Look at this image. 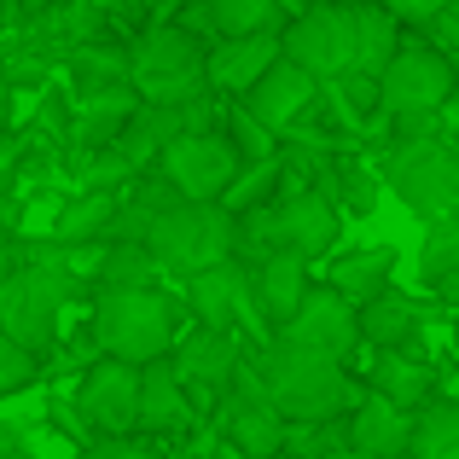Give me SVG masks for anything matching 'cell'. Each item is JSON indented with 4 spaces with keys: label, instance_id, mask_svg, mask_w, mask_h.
<instances>
[{
    "label": "cell",
    "instance_id": "8",
    "mask_svg": "<svg viewBox=\"0 0 459 459\" xmlns=\"http://www.w3.org/2000/svg\"><path fill=\"white\" fill-rule=\"evenodd\" d=\"M390 186L419 221H454L459 210V163L448 152V140H407L390 157Z\"/></svg>",
    "mask_w": 459,
    "mask_h": 459
},
{
    "label": "cell",
    "instance_id": "1",
    "mask_svg": "<svg viewBox=\"0 0 459 459\" xmlns=\"http://www.w3.org/2000/svg\"><path fill=\"white\" fill-rule=\"evenodd\" d=\"M256 384H262L268 407L285 419V425H325V419H337L343 407L360 402L355 384H349V372H343V360L308 355V349H291V343L262 349Z\"/></svg>",
    "mask_w": 459,
    "mask_h": 459
},
{
    "label": "cell",
    "instance_id": "27",
    "mask_svg": "<svg viewBox=\"0 0 459 459\" xmlns=\"http://www.w3.org/2000/svg\"><path fill=\"white\" fill-rule=\"evenodd\" d=\"M128 117H134V93L88 88V100H82V140H88V146H111V140L123 134Z\"/></svg>",
    "mask_w": 459,
    "mask_h": 459
},
{
    "label": "cell",
    "instance_id": "33",
    "mask_svg": "<svg viewBox=\"0 0 459 459\" xmlns=\"http://www.w3.org/2000/svg\"><path fill=\"white\" fill-rule=\"evenodd\" d=\"M384 12H390L395 23H413V30H425L430 18H437V12H448L454 0H378Z\"/></svg>",
    "mask_w": 459,
    "mask_h": 459
},
{
    "label": "cell",
    "instance_id": "24",
    "mask_svg": "<svg viewBox=\"0 0 459 459\" xmlns=\"http://www.w3.org/2000/svg\"><path fill=\"white\" fill-rule=\"evenodd\" d=\"M407 419H413L407 459H459V407L454 402H425Z\"/></svg>",
    "mask_w": 459,
    "mask_h": 459
},
{
    "label": "cell",
    "instance_id": "10",
    "mask_svg": "<svg viewBox=\"0 0 459 459\" xmlns=\"http://www.w3.org/2000/svg\"><path fill=\"white\" fill-rule=\"evenodd\" d=\"M280 58L297 65L314 82L349 76V58H355V23H349V12L314 0L308 12H297V18L280 30Z\"/></svg>",
    "mask_w": 459,
    "mask_h": 459
},
{
    "label": "cell",
    "instance_id": "19",
    "mask_svg": "<svg viewBox=\"0 0 459 459\" xmlns=\"http://www.w3.org/2000/svg\"><path fill=\"white\" fill-rule=\"evenodd\" d=\"M355 337L372 343L378 355H413L419 343V308L402 291H378L372 303L355 308Z\"/></svg>",
    "mask_w": 459,
    "mask_h": 459
},
{
    "label": "cell",
    "instance_id": "22",
    "mask_svg": "<svg viewBox=\"0 0 459 459\" xmlns=\"http://www.w3.org/2000/svg\"><path fill=\"white\" fill-rule=\"evenodd\" d=\"M349 23H355V58H349V76L378 82V70L390 65V53L402 47V23H395L384 6H355Z\"/></svg>",
    "mask_w": 459,
    "mask_h": 459
},
{
    "label": "cell",
    "instance_id": "41",
    "mask_svg": "<svg viewBox=\"0 0 459 459\" xmlns=\"http://www.w3.org/2000/svg\"><path fill=\"white\" fill-rule=\"evenodd\" d=\"M30 6H41V12H47V6H58V0H30Z\"/></svg>",
    "mask_w": 459,
    "mask_h": 459
},
{
    "label": "cell",
    "instance_id": "36",
    "mask_svg": "<svg viewBox=\"0 0 459 459\" xmlns=\"http://www.w3.org/2000/svg\"><path fill=\"white\" fill-rule=\"evenodd\" d=\"M6 117H12V76L0 70V128H6Z\"/></svg>",
    "mask_w": 459,
    "mask_h": 459
},
{
    "label": "cell",
    "instance_id": "23",
    "mask_svg": "<svg viewBox=\"0 0 459 459\" xmlns=\"http://www.w3.org/2000/svg\"><path fill=\"white\" fill-rule=\"evenodd\" d=\"M390 268H395V250H355V256H343L332 268V291L343 297L349 308H360V303H372L378 291H390Z\"/></svg>",
    "mask_w": 459,
    "mask_h": 459
},
{
    "label": "cell",
    "instance_id": "37",
    "mask_svg": "<svg viewBox=\"0 0 459 459\" xmlns=\"http://www.w3.org/2000/svg\"><path fill=\"white\" fill-rule=\"evenodd\" d=\"M273 6H280V12H285V23H291L297 12H308V6H314V0H273Z\"/></svg>",
    "mask_w": 459,
    "mask_h": 459
},
{
    "label": "cell",
    "instance_id": "2",
    "mask_svg": "<svg viewBox=\"0 0 459 459\" xmlns=\"http://www.w3.org/2000/svg\"><path fill=\"white\" fill-rule=\"evenodd\" d=\"M65 297H70V268L58 262V250H30V262L12 268V280L0 285V337L41 360V349L58 332Z\"/></svg>",
    "mask_w": 459,
    "mask_h": 459
},
{
    "label": "cell",
    "instance_id": "26",
    "mask_svg": "<svg viewBox=\"0 0 459 459\" xmlns=\"http://www.w3.org/2000/svg\"><path fill=\"white\" fill-rule=\"evenodd\" d=\"M372 395H384L402 413H413V407L430 402V372L413 355H378L372 360Z\"/></svg>",
    "mask_w": 459,
    "mask_h": 459
},
{
    "label": "cell",
    "instance_id": "25",
    "mask_svg": "<svg viewBox=\"0 0 459 459\" xmlns=\"http://www.w3.org/2000/svg\"><path fill=\"white\" fill-rule=\"evenodd\" d=\"M204 30H215V41L233 35H262V30H285V12L273 0H204Z\"/></svg>",
    "mask_w": 459,
    "mask_h": 459
},
{
    "label": "cell",
    "instance_id": "4",
    "mask_svg": "<svg viewBox=\"0 0 459 459\" xmlns=\"http://www.w3.org/2000/svg\"><path fill=\"white\" fill-rule=\"evenodd\" d=\"M128 82L146 105H192L204 93V41L186 23H157L128 47Z\"/></svg>",
    "mask_w": 459,
    "mask_h": 459
},
{
    "label": "cell",
    "instance_id": "20",
    "mask_svg": "<svg viewBox=\"0 0 459 459\" xmlns=\"http://www.w3.org/2000/svg\"><path fill=\"white\" fill-rule=\"evenodd\" d=\"M250 291H256L262 320L285 325L297 314V303H303V291H308V262L285 256V250H262L256 273H250Z\"/></svg>",
    "mask_w": 459,
    "mask_h": 459
},
{
    "label": "cell",
    "instance_id": "6",
    "mask_svg": "<svg viewBox=\"0 0 459 459\" xmlns=\"http://www.w3.org/2000/svg\"><path fill=\"white\" fill-rule=\"evenodd\" d=\"M454 93V58H442L425 41H402L390 53V65L372 82V100L395 117V123H419V117H437Z\"/></svg>",
    "mask_w": 459,
    "mask_h": 459
},
{
    "label": "cell",
    "instance_id": "40",
    "mask_svg": "<svg viewBox=\"0 0 459 459\" xmlns=\"http://www.w3.org/2000/svg\"><path fill=\"white\" fill-rule=\"evenodd\" d=\"M0 35H6V0H0Z\"/></svg>",
    "mask_w": 459,
    "mask_h": 459
},
{
    "label": "cell",
    "instance_id": "14",
    "mask_svg": "<svg viewBox=\"0 0 459 459\" xmlns=\"http://www.w3.org/2000/svg\"><path fill=\"white\" fill-rule=\"evenodd\" d=\"M314 93H320V82L303 76L297 65H285V58H280V65H268L245 88V117L256 128H268V134H280V128H291L297 117L314 105Z\"/></svg>",
    "mask_w": 459,
    "mask_h": 459
},
{
    "label": "cell",
    "instance_id": "17",
    "mask_svg": "<svg viewBox=\"0 0 459 459\" xmlns=\"http://www.w3.org/2000/svg\"><path fill=\"white\" fill-rule=\"evenodd\" d=\"M407 430H413V419H407L402 407H390L384 395H360V402L349 407L343 442L355 448V459H402Z\"/></svg>",
    "mask_w": 459,
    "mask_h": 459
},
{
    "label": "cell",
    "instance_id": "39",
    "mask_svg": "<svg viewBox=\"0 0 459 459\" xmlns=\"http://www.w3.org/2000/svg\"><path fill=\"white\" fill-rule=\"evenodd\" d=\"M320 6H343V12H355V6H378V0H320Z\"/></svg>",
    "mask_w": 459,
    "mask_h": 459
},
{
    "label": "cell",
    "instance_id": "42",
    "mask_svg": "<svg viewBox=\"0 0 459 459\" xmlns=\"http://www.w3.org/2000/svg\"><path fill=\"white\" fill-rule=\"evenodd\" d=\"M221 459H245V454H233V448H221Z\"/></svg>",
    "mask_w": 459,
    "mask_h": 459
},
{
    "label": "cell",
    "instance_id": "16",
    "mask_svg": "<svg viewBox=\"0 0 459 459\" xmlns=\"http://www.w3.org/2000/svg\"><path fill=\"white\" fill-rule=\"evenodd\" d=\"M186 303L198 314L204 332H233V314H256V291H250V273L238 262H221V268H204L186 280Z\"/></svg>",
    "mask_w": 459,
    "mask_h": 459
},
{
    "label": "cell",
    "instance_id": "35",
    "mask_svg": "<svg viewBox=\"0 0 459 459\" xmlns=\"http://www.w3.org/2000/svg\"><path fill=\"white\" fill-rule=\"evenodd\" d=\"M0 459H41V454L30 448V437H23L12 419H0Z\"/></svg>",
    "mask_w": 459,
    "mask_h": 459
},
{
    "label": "cell",
    "instance_id": "30",
    "mask_svg": "<svg viewBox=\"0 0 459 459\" xmlns=\"http://www.w3.org/2000/svg\"><path fill=\"white\" fill-rule=\"evenodd\" d=\"M227 123H233V134H221V140L233 146L238 163H245V157H250V163H268V157H273V134H268V128H256L245 111H233Z\"/></svg>",
    "mask_w": 459,
    "mask_h": 459
},
{
    "label": "cell",
    "instance_id": "34",
    "mask_svg": "<svg viewBox=\"0 0 459 459\" xmlns=\"http://www.w3.org/2000/svg\"><path fill=\"white\" fill-rule=\"evenodd\" d=\"M82 459H157L152 448H140L134 437H105V442H93Z\"/></svg>",
    "mask_w": 459,
    "mask_h": 459
},
{
    "label": "cell",
    "instance_id": "18",
    "mask_svg": "<svg viewBox=\"0 0 459 459\" xmlns=\"http://www.w3.org/2000/svg\"><path fill=\"white\" fill-rule=\"evenodd\" d=\"M175 378L180 384H198V390H215L221 395L227 384H233V372H238V343H233V332H192V337H180V349H175Z\"/></svg>",
    "mask_w": 459,
    "mask_h": 459
},
{
    "label": "cell",
    "instance_id": "7",
    "mask_svg": "<svg viewBox=\"0 0 459 459\" xmlns=\"http://www.w3.org/2000/svg\"><path fill=\"white\" fill-rule=\"evenodd\" d=\"M238 221L262 238V250H285L297 262L325 256L337 245V233H343V210L325 192H291L280 210H245Z\"/></svg>",
    "mask_w": 459,
    "mask_h": 459
},
{
    "label": "cell",
    "instance_id": "21",
    "mask_svg": "<svg viewBox=\"0 0 459 459\" xmlns=\"http://www.w3.org/2000/svg\"><path fill=\"white\" fill-rule=\"evenodd\" d=\"M192 419L186 384L175 378L169 360H152L140 367V395H134V430H180Z\"/></svg>",
    "mask_w": 459,
    "mask_h": 459
},
{
    "label": "cell",
    "instance_id": "15",
    "mask_svg": "<svg viewBox=\"0 0 459 459\" xmlns=\"http://www.w3.org/2000/svg\"><path fill=\"white\" fill-rule=\"evenodd\" d=\"M268 65H280V30L215 41L204 47V93H245Z\"/></svg>",
    "mask_w": 459,
    "mask_h": 459
},
{
    "label": "cell",
    "instance_id": "9",
    "mask_svg": "<svg viewBox=\"0 0 459 459\" xmlns=\"http://www.w3.org/2000/svg\"><path fill=\"white\" fill-rule=\"evenodd\" d=\"M238 157L215 128H198V134H180L157 152V180L175 192L180 204H215L227 192V180L238 175Z\"/></svg>",
    "mask_w": 459,
    "mask_h": 459
},
{
    "label": "cell",
    "instance_id": "3",
    "mask_svg": "<svg viewBox=\"0 0 459 459\" xmlns=\"http://www.w3.org/2000/svg\"><path fill=\"white\" fill-rule=\"evenodd\" d=\"M93 343L105 349V360H123V367L169 360V349H175V303L157 285L152 291H100Z\"/></svg>",
    "mask_w": 459,
    "mask_h": 459
},
{
    "label": "cell",
    "instance_id": "13",
    "mask_svg": "<svg viewBox=\"0 0 459 459\" xmlns=\"http://www.w3.org/2000/svg\"><path fill=\"white\" fill-rule=\"evenodd\" d=\"M134 395H140V367H123V360H93L88 378L76 384L82 419L100 425L105 437H134Z\"/></svg>",
    "mask_w": 459,
    "mask_h": 459
},
{
    "label": "cell",
    "instance_id": "12",
    "mask_svg": "<svg viewBox=\"0 0 459 459\" xmlns=\"http://www.w3.org/2000/svg\"><path fill=\"white\" fill-rule=\"evenodd\" d=\"M280 343L291 349H308V355H325V360H343L360 349L355 337V308L343 303V297L332 291V285H320V291H303V303H297V314L280 325Z\"/></svg>",
    "mask_w": 459,
    "mask_h": 459
},
{
    "label": "cell",
    "instance_id": "29",
    "mask_svg": "<svg viewBox=\"0 0 459 459\" xmlns=\"http://www.w3.org/2000/svg\"><path fill=\"white\" fill-rule=\"evenodd\" d=\"M454 273H459V227L437 221L425 233V250H419V280H425L430 291H448Z\"/></svg>",
    "mask_w": 459,
    "mask_h": 459
},
{
    "label": "cell",
    "instance_id": "31",
    "mask_svg": "<svg viewBox=\"0 0 459 459\" xmlns=\"http://www.w3.org/2000/svg\"><path fill=\"white\" fill-rule=\"evenodd\" d=\"M35 378H41V360H35V355H23L18 343H6V337H0V395L30 390Z\"/></svg>",
    "mask_w": 459,
    "mask_h": 459
},
{
    "label": "cell",
    "instance_id": "28",
    "mask_svg": "<svg viewBox=\"0 0 459 459\" xmlns=\"http://www.w3.org/2000/svg\"><path fill=\"white\" fill-rule=\"evenodd\" d=\"M157 273L163 268L152 262L146 245H105V256H100V285L105 291H152Z\"/></svg>",
    "mask_w": 459,
    "mask_h": 459
},
{
    "label": "cell",
    "instance_id": "43",
    "mask_svg": "<svg viewBox=\"0 0 459 459\" xmlns=\"http://www.w3.org/2000/svg\"><path fill=\"white\" fill-rule=\"evenodd\" d=\"M402 459H407V454H402Z\"/></svg>",
    "mask_w": 459,
    "mask_h": 459
},
{
    "label": "cell",
    "instance_id": "11",
    "mask_svg": "<svg viewBox=\"0 0 459 459\" xmlns=\"http://www.w3.org/2000/svg\"><path fill=\"white\" fill-rule=\"evenodd\" d=\"M221 437L233 454L245 459H280L285 454V419L268 407V395H262L256 384V367H238L233 384L221 390Z\"/></svg>",
    "mask_w": 459,
    "mask_h": 459
},
{
    "label": "cell",
    "instance_id": "32",
    "mask_svg": "<svg viewBox=\"0 0 459 459\" xmlns=\"http://www.w3.org/2000/svg\"><path fill=\"white\" fill-rule=\"evenodd\" d=\"M105 227H111V198H88L58 221V238H93V233L105 238Z\"/></svg>",
    "mask_w": 459,
    "mask_h": 459
},
{
    "label": "cell",
    "instance_id": "5",
    "mask_svg": "<svg viewBox=\"0 0 459 459\" xmlns=\"http://www.w3.org/2000/svg\"><path fill=\"white\" fill-rule=\"evenodd\" d=\"M233 245H238V221L221 204H175V210L152 215V227H146L152 262L169 273H186V280L233 262Z\"/></svg>",
    "mask_w": 459,
    "mask_h": 459
},
{
    "label": "cell",
    "instance_id": "38",
    "mask_svg": "<svg viewBox=\"0 0 459 459\" xmlns=\"http://www.w3.org/2000/svg\"><path fill=\"white\" fill-rule=\"evenodd\" d=\"M12 268H18V256H12V250H6V245H0V285H6V280H12Z\"/></svg>",
    "mask_w": 459,
    "mask_h": 459
}]
</instances>
